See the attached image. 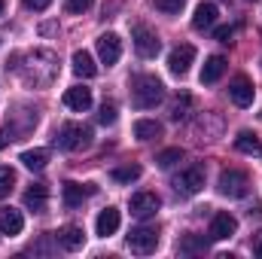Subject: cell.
<instances>
[{"label":"cell","mask_w":262,"mask_h":259,"mask_svg":"<svg viewBox=\"0 0 262 259\" xmlns=\"http://www.w3.org/2000/svg\"><path fill=\"white\" fill-rule=\"evenodd\" d=\"M162 98H165V85H162L159 76H149V73L134 76V82H131V101H134V107L152 110Z\"/></svg>","instance_id":"obj_1"},{"label":"cell","mask_w":262,"mask_h":259,"mask_svg":"<svg viewBox=\"0 0 262 259\" xmlns=\"http://www.w3.org/2000/svg\"><path fill=\"white\" fill-rule=\"evenodd\" d=\"M89 140H92V128L82 125V122H67L64 128L55 134V143H58L61 149H67V153L89 146Z\"/></svg>","instance_id":"obj_2"},{"label":"cell","mask_w":262,"mask_h":259,"mask_svg":"<svg viewBox=\"0 0 262 259\" xmlns=\"http://www.w3.org/2000/svg\"><path fill=\"white\" fill-rule=\"evenodd\" d=\"M131 43H134V52L140 55V58H156L159 55V49H162V43H159V37H156V31H149L146 25H131Z\"/></svg>","instance_id":"obj_3"},{"label":"cell","mask_w":262,"mask_h":259,"mask_svg":"<svg viewBox=\"0 0 262 259\" xmlns=\"http://www.w3.org/2000/svg\"><path fill=\"white\" fill-rule=\"evenodd\" d=\"M216 189L223 195H229V198H244L247 189H250V177H247L244 171H238V168H229V171L220 174Z\"/></svg>","instance_id":"obj_4"},{"label":"cell","mask_w":262,"mask_h":259,"mask_svg":"<svg viewBox=\"0 0 262 259\" xmlns=\"http://www.w3.org/2000/svg\"><path fill=\"white\" fill-rule=\"evenodd\" d=\"M128 247L134 253H152L159 247V229L156 226H134L128 232Z\"/></svg>","instance_id":"obj_5"},{"label":"cell","mask_w":262,"mask_h":259,"mask_svg":"<svg viewBox=\"0 0 262 259\" xmlns=\"http://www.w3.org/2000/svg\"><path fill=\"white\" fill-rule=\"evenodd\" d=\"M131 207V217H137V220H149V217H156L159 213V207H162V201H159V195L156 192H134L128 201Z\"/></svg>","instance_id":"obj_6"},{"label":"cell","mask_w":262,"mask_h":259,"mask_svg":"<svg viewBox=\"0 0 262 259\" xmlns=\"http://www.w3.org/2000/svg\"><path fill=\"white\" fill-rule=\"evenodd\" d=\"M177 192L180 195H195L204 189V168L201 165H189L186 171H180V177L174 180Z\"/></svg>","instance_id":"obj_7"},{"label":"cell","mask_w":262,"mask_h":259,"mask_svg":"<svg viewBox=\"0 0 262 259\" xmlns=\"http://www.w3.org/2000/svg\"><path fill=\"white\" fill-rule=\"evenodd\" d=\"M235 232H238V220H235L232 213H226V210L213 213V220H210V229H207L210 241H226V238H232Z\"/></svg>","instance_id":"obj_8"},{"label":"cell","mask_w":262,"mask_h":259,"mask_svg":"<svg viewBox=\"0 0 262 259\" xmlns=\"http://www.w3.org/2000/svg\"><path fill=\"white\" fill-rule=\"evenodd\" d=\"M119 55H122V40L116 34H101L98 37V58H101V64L113 67L119 61Z\"/></svg>","instance_id":"obj_9"},{"label":"cell","mask_w":262,"mask_h":259,"mask_svg":"<svg viewBox=\"0 0 262 259\" xmlns=\"http://www.w3.org/2000/svg\"><path fill=\"white\" fill-rule=\"evenodd\" d=\"M195 61V46H189V43H180L171 55H168V70L174 73V76H183L189 67Z\"/></svg>","instance_id":"obj_10"},{"label":"cell","mask_w":262,"mask_h":259,"mask_svg":"<svg viewBox=\"0 0 262 259\" xmlns=\"http://www.w3.org/2000/svg\"><path fill=\"white\" fill-rule=\"evenodd\" d=\"M253 95H256V89H253V82L247 76H235L229 82V98H232L235 107H250L253 104Z\"/></svg>","instance_id":"obj_11"},{"label":"cell","mask_w":262,"mask_h":259,"mask_svg":"<svg viewBox=\"0 0 262 259\" xmlns=\"http://www.w3.org/2000/svg\"><path fill=\"white\" fill-rule=\"evenodd\" d=\"M64 107L67 110H76V113H85L92 107V89L85 85H73L64 92Z\"/></svg>","instance_id":"obj_12"},{"label":"cell","mask_w":262,"mask_h":259,"mask_svg":"<svg viewBox=\"0 0 262 259\" xmlns=\"http://www.w3.org/2000/svg\"><path fill=\"white\" fill-rule=\"evenodd\" d=\"M119 223H122L119 210H116V207H107V210H101V213H98V220H95V232H98L101 238L116 235V232H119Z\"/></svg>","instance_id":"obj_13"},{"label":"cell","mask_w":262,"mask_h":259,"mask_svg":"<svg viewBox=\"0 0 262 259\" xmlns=\"http://www.w3.org/2000/svg\"><path fill=\"white\" fill-rule=\"evenodd\" d=\"M85 195H95V183H64L61 186V198H64L67 207H76V204H82V198Z\"/></svg>","instance_id":"obj_14"},{"label":"cell","mask_w":262,"mask_h":259,"mask_svg":"<svg viewBox=\"0 0 262 259\" xmlns=\"http://www.w3.org/2000/svg\"><path fill=\"white\" fill-rule=\"evenodd\" d=\"M21 229H25L21 210H15V207H0V232H3V235H21Z\"/></svg>","instance_id":"obj_15"},{"label":"cell","mask_w":262,"mask_h":259,"mask_svg":"<svg viewBox=\"0 0 262 259\" xmlns=\"http://www.w3.org/2000/svg\"><path fill=\"white\" fill-rule=\"evenodd\" d=\"M216 15H220L216 3H198L195 15H192V28H195V31H207V28H213V25H216Z\"/></svg>","instance_id":"obj_16"},{"label":"cell","mask_w":262,"mask_h":259,"mask_svg":"<svg viewBox=\"0 0 262 259\" xmlns=\"http://www.w3.org/2000/svg\"><path fill=\"white\" fill-rule=\"evenodd\" d=\"M55 241H58L64 250L73 253V250H79V247L85 244V232H82L79 226H64L61 232H55Z\"/></svg>","instance_id":"obj_17"},{"label":"cell","mask_w":262,"mask_h":259,"mask_svg":"<svg viewBox=\"0 0 262 259\" xmlns=\"http://www.w3.org/2000/svg\"><path fill=\"white\" fill-rule=\"evenodd\" d=\"M70 64H73V73H76V76H82V79H92V76L98 73L95 58H92L85 49H76V52H73V58H70Z\"/></svg>","instance_id":"obj_18"},{"label":"cell","mask_w":262,"mask_h":259,"mask_svg":"<svg viewBox=\"0 0 262 259\" xmlns=\"http://www.w3.org/2000/svg\"><path fill=\"white\" fill-rule=\"evenodd\" d=\"M223 73H226V58H223V55H210V58L204 61V67H201V82L210 85V82H216Z\"/></svg>","instance_id":"obj_19"},{"label":"cell","mask_w":262,"mask_h":259,"mask_svg":"<svg viewBox=\"0 0 262 259\" xmlns=\"http://www.w3.org/2000/svg\"><path fill=\"white\" fill-rule=\"evenodd\" d=\"M235 149L244 153V156H262V140L253 131H241V134L235 137Z\"/></svg>","instance_id":"obj_20"},{"label":"cell","mask_w":262,"mask_h":259,"mask_svg":"<svg viewBox=\"0 0 262 259\" xmlns=\"http://www.w3.org/2000/svg\"><path fill=\"white\" fill-rule=\"evenodd\" d=\"M46 198H49V189L43 183H34L28 192H25V207L28 210H46Z\"/></svg>","instance_id":"obj_21"},{"label":"cell","mask_w":262,"mask_h":259,"mask_svg":"<svg viewBox=\"0 0 262 259\" xmlns=\"http://www.w3.org/2000/svg\"><path fill=\"white\" fill-rule=\"evenodd\" d=\"M21 165L31 171H43L49 165V149H25L21 153Z\"/></svg>","instance_id":"obj_22"},{"label":"cell","mask_w":262,"mask_h":259,"mask_svg":"<svg viewBox=\"0 0 262 259\" xmlns=\"http://www.w3.org/2000/svg\"><path fill=\"white\" fill-rule=\"evenodd\" d=\"M177 250H180L183 256H195V253H204V250H207V241L198 238V235H183V238L177 241Z\"/></svg>","instance_id":"obj_23"},{"label":"cell","mask_w":262,"mask_h":259,"mask_svg":"<svg viewBox=\"0 0 262 259\" xmlns=\"http://www.w3.org/2000/svg\"><path fill=\"white\" fill-rule=\"evenodd\" d=\"M162 134V125L156 122V119H137L134 122V137L137 140H152V137H159Z\"/></svg>","instance_id":"obj_24"},{"label":"cell","mask_w":262,"mask_h":259,"mask_svg":"<svg viewBox=\"0 0 262 259\" xmlns=\"http://www.w3.org/2000/svg\"><path fill=\"white\" fill-rule=\"evenodd\" d=\"M183 156H186V153H183L180 146H171V149H162V153L156 156V165H159V168H174L177 162H183Z\"/></svg>","instance_id":"obj_25"},{"label":"cell","mask_w":262,"mask_h":259,"mask_svg":"<svg viewBox=\"0 0 262 259\" xmlns=\"http://www.w3.org/2000/svg\"><path fill=\"white\" fill-rule=\"evenodd\" d=\"M140 174H143L140 165H122V168H113V171H110V177H113L116 183H134Z\"/></svg>","instance_id":"obj_26"},{"label":"cell","mask_w":262,"mask_h":259,"mask_svg":"<svg viewBox=\"0 0 262 259\" xmlns=\"http://www.w3.org/2000/svg\"><path fill=\"white\" fill-rule=\"evenodd\" d=\"M12 186H15V171L9 165H0V198L12 192Z\"/></svg>","instance_id":"obj_27"},{"label":"cell","mask_w":262,"mask_h":259,"mask_svg":"<svg viewBox=\"0 0 262 259\" xmlns=\"http://www.w3.org/2000/svg\"><path fill=\"white\" fill-rule=\"evenodd\" d=\"M189 107H192V98H189V95H180V98L174 101V107H171V119L180 122V119L189 113Z\"/></svg>","instance_id":"obj_28"},{"label":"cell","mask_w":262,"mask_h":259,"mask_svg":"<svg viewBox=\"0 0 262 259\" xmlns=\"http://www.w3.org/2000/svg\"><path fill=\"white\" fill-rule=\"evenodd\" d=\"M98 122H101V125H113V122H116V104L104 101V104H101V113H98Z\"/></svg>","instance_id":"obj_29"},{"label":"cell","mask_w":262,"mask_h":259,"mask_svg":"<svg viewBox=\"0 0 262 259\" xmlns=\"http://www.w3.org/2000/svg\"><path fill=\"white\" fill-rule=\"evenodd\" d=\"M152 3H156V9H162V12H168V15H177L186 0H152Z\"/></svg>","instance_id":"obj_30"},{"label":"cell","mask_w":262,"mask_h":259,"mask_svg":"<svg viewBox=\"0 0 262 259\" xmlns=\"http://www.w3.org/2000/svg\"><path fill=\"white\" fill-rule=\"evenodd\" d=\"M92 3H95V0H67V12L82 15V12H89V9H92Z\"/></svg>","instance_id":"obj_31"},{"label":"cell","mask_w":262,"mask_h":259,"mask_svg":"<svg viewBox=\"0 0 262 259\" xmlns=\"http://www.w3.org/2000/svg\"><path fill=\"white\" fill-rule=\"evenodd\" d=\"M213 37H216L220 43H229V40L235 37V28H232V25H223V28H216V31H213Z\"/></svg>","instance_id":"obj_32"},{"label":"cell","mask_w":262,"mask_h":259,"mask_svg":"<svg viewBox=\"0 0 262 259\" xmlns=\"http://www.w3.org/2000/svg\"><path fill=\"white\" fill-rule=\"evenodd\" d=\"M21 3H25V9H34V12H43V9H46V6H49L52 0H21Z\"/></svg>","instance_id":"obj_33"},{"label":"cell","mask_w":262,"mask_h":259,"mask_svg":"<svg viewBox=\"0 0 262 259\" xmlns=\"http://www.w3.org/2000/svg\"><path fill=\"white\" fill-rule=\"evenodd\" d=\"M9 140H12V131H9V128H0V149H3Z\"/></svg>","instance_id":"obj_34"},{"label":"cell","mask_w":262,"mask_h":259,"mask_svg":"<svg viewBox=\"0 0 262 259\" xmlns=\"http://www.w3.org/2000/svg\"><path fill=\"white\" fill-rule=\"evenodd\" d=\"M253 253H256V256L262 259V232L256 235V244H253Z\"/></svg>","instance_id":"obj_35"},{"label":"cell","mask_w":262,"mask_h":259,"mask_svg":"<svg viewBox=\"0 0 262 259\" xmlns=\"http://www.w3.org/2000/svg\"><path fill=\"white\" fill-rule=\"evenodd\" d=\"M3 6H6V3H3V0H0V15H3Z\"/></svg>","instance_id":"obj_36"}]
</instances>
